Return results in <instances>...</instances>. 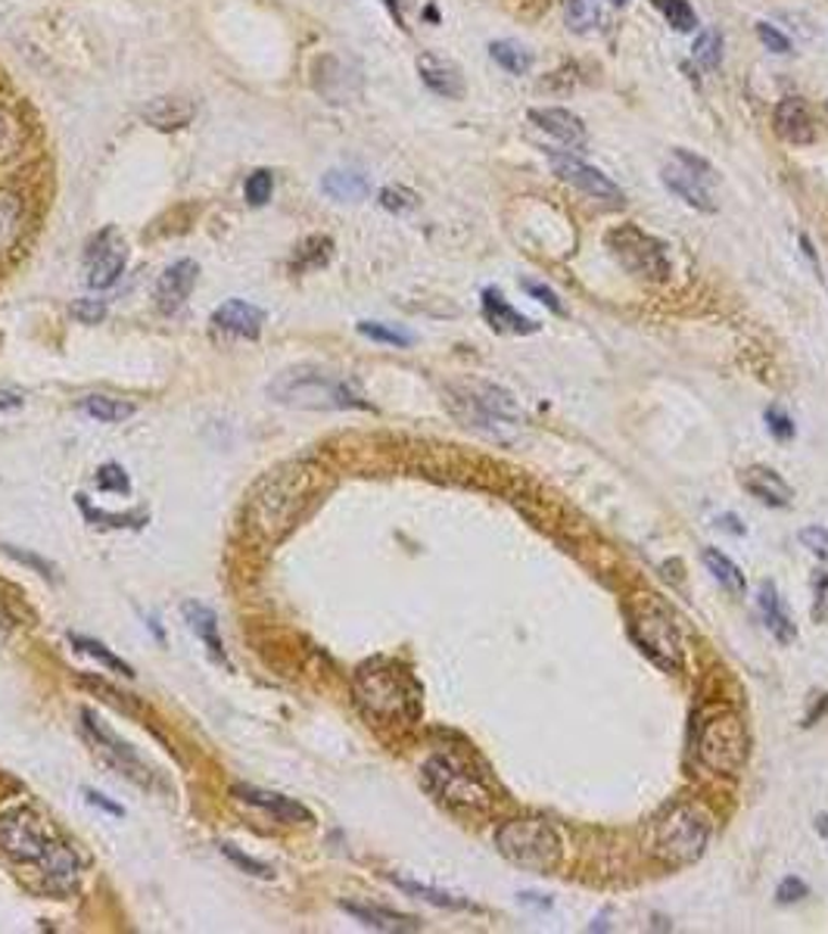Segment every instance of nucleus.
<instances>
[{"label": "nucleus", "mask_w": 828, "mask_h": 934, "mask_svg": "<svg viewBox=\"0 0 828 934\" xmlns=\"http://www.w3.org/2000/svg\"><path fill=\"white\" fill-rule=\"evenodd\" d=\"M359 707L377 723H414L421 717V685L409 667L390 657L362 664L352 679Z\"/></svg>", "instance_id": "obj_1"}, {"label": "nucleus", "mask_w": 828, "mask_h": 934, "mask_svg": "<svg viewBox=\"0 0 828 934\" xmlns=\"http://www.w3.org/2000/svg\"><path fill=\"white\" fill-rule=\"evenodd\" d=\"M268 396L290 405V408H309V412H346V408H371L362 387L337 371H324L318 365H300L287 368L268 383Z\"/></svg>", "instance_id": "obj_2"}, {"label": "nucleus", "mask_w": 828, "mask_h": 934, "mask_svg": "<svg viewBox=\"0 0 828 934\" xmlns=\"http://www.w3.org/2000/svg\"><path fill=\"white\" fill-rule=\"evenodd\" d=\"M315 490V470L302 465H287L268 474L250 502V523L265 539L284 537L305 512Z\"/></svg>", "instance_id": "obj_3"}, {"label": "nucleus", "mask_w": 828, "mask_h": 934, "mask_svg": "<svg viewBox=\"0 0 828 934\" xmlns=\"http://www.w3.org/2000/svg\"><path fill=\"white\" fill-rule=\"evenodd\" d=\"M449 405L467 430H477L499 443H511L514 433L524 427V412L514 396L486 380L455 383L449 393Z\"/></svg>", "instance_id": "obj_4"}, {"label": "nucleus", "mask_w": 828, "mask_h": 934, "mask_svg": "<svg viewBox=\"0 0 828 934\" xmlns=\"http://www.w3.org/2000/svg\"><path fill=\"white\" fill-rule=\"evenodd\" d=\"M691 754L704 770H711L714 775H736L748 763V754H751V739H748V729L741 723V717L726 710V707L707 710L694 723Z\"/></svg>", "instance_id": "obj_5"}, {"label": "nucleus", "mask_w": 828, "mask_h": 934, "mask_svg": "<svg viewBox=\"0 0 828 934\" xmlns=\"http://www.w3.org/2000/svg\"><path fill=\"white\" fill-rule=\"evenodd\" d=\"M495 847L507 863L536 872V875H552L561 863V835L545 819L524 817L499 825Z\"/></svg>", "instance_id": "obj_6"}, {"label": "nucleus", "mask_w": 828, "mask_h": 934, "mask_svg": "<svg viewBox=\"0 0 828 934\" xmlns=\"http://www.w3.org/2000/svg\"><path fill=\"white\" fill-rule=\"evenodd\" d=\"M604 247L623 272L632 278L648 280V283H664L673 275L667 243L654 234L642 231L639 225L611 228L604 234Z\"/></svg>", "instance_id": "obj_7"}, {"label": "nucleus", "mask_w": 828, "mask_h": 934, "mask_svg": "<svg viewBox=\"0 0 828 934\" xmlns=\"http://www.w3.org/2000/svg\"><path fill=\"white\" fill-rule=\"evenodd\" d=\"M711 841V817L694 807L679 804L654 829V854L669 866H689L704 857Z\"/></svg>", "instance_id": "obj_8"}, {"label": "nucleus", "mask_w": 828, "mask_h": 934, "mask_svg": "<svg viewBox=\"0 0 828 934\" xmlns=\"http://www.w3.org/2000/svg\"><path fill=\"white\" fill-rule=\"evenodd\" d=\"M629 635L636 642V648L651 660L657 664L664 673H679L682 667V639H679V630H676V620L669 617V610H664L661 605H644L632 607V617H629Z\"/></svg>", "instance_id": "obj_9"}, {"label": "nucleus", "mask_w": 828, "mask_h": 934, "mask_svg": "<svg viewBox=\"0 0 828 934\" xmlns=\"http://www.w3.org/2000/svg\"><path fill=\"white\" fill-rule=\"evenodd\" d=\"M661 181L691 210L716 212L714 187L719 181V172L704 156L691 153L686 147H676L661 168Z\"/></svg>", "instance_id": "obj_10"}, {"label": "nucleus", "mask_w": 828, "mask_h": 934, "mask_svg": "<svg viewBox=\"0 0 828 934\" xmlns=\"http://www.w3.org/2000/svg\"><path fill=\"white\" fill-rule=\"evenodd\" d=\"M424 782L449 807H459V810H489V804H492V794L484 785V779L474 770H467L464 763L452 760V757H442V754L424 763Z\"/></svg>", "instance_id": "obj_11"}, {"label": "nucleus", "mask_w": 828, "mask_h": 934, "mask_svg": "<svg viewBox=\"0 0 828 934\" xmlns=\"http://www.w3.org/2000/svg\"><path fill=\"white\" fill-rule=\"evenodd\" d=\"M60 841L50 835L45 819L32 810H7L0 813V850L16 863L41 866Z\"/></svg>", "instance_id": "obj_12"}, {"label": "nucleus", "mask_w": 828, "mask_h": 934, "mask_svg": "<svg viewBox=\"0 0 828 934\" xmlns=\"http://www.w3.org/2000/svg\"><path fill=\"white\" fill-rule=\"evenodd\" d=\"M128 265V243L118 228L106 225L100 234H93L88 250H85V283L91 290H106L122 278Z\"/></svg>", "instance_id": "obj_13"}, {"label": "nucleus", "mask_w": 828, "mask_h": 934, "mask_svg": "<svg viewBox=\"0 0 828 934\" xmlns=\"http://www.w3.org/2000/svg\"><path fill=\"white\" fill-rule=\"evenodd\" d=\"M549 163H552V172L561 178V181H564V185H570L574 190H579V193H586L589 200H595V203H607V206H617V210L626 203L623 187L617 185V181H611V178H607L601 168H595V165L582 163V160L567 156V153H549Z\"/></svg>", "instance_id": "obj_14"}, {"label": "nucleus", "mask_w": 828, "mask_h": 934, "mask_svg": "<svg viewBox=\"0 0 828 934\" xmlns=\"http://www.w3.org/2000/svg\"><path fill=\"white\" fill-rule=\"evenodd\" d=\"M197 278H200V265L193 258H181L162 272L160 280H156V290H153V300H156V308L162 315H175L185 308L193 287H197Z\"/></svg>", "instance_id": "obj_15"}, {"label": "nucleus", "mask_w": 828, "mask_h": 934, "mask_svg": "<svg viewBox=\"0 0 828 934\" xmlns=\"http://www.w3.org/2000/svg\"><path fill=\"white\" fill-rule=\"evenodd\" d=\"M529 125H536L542 135H549L557 143L570 147V150H582L586 147V125L582 118L564 110V106H536L527 113Z\"/></svg>", "instance_id": "obj_16"}, {"label": "nucleus", "mask_w": 828, "mask_h": 934, "mask_svg": "<svg viewBox=\"0 0 828 934\" xmlns=\"http://www.w3.org/2000/svg\"><path fill=\"white\" fill-rule=\"evenodd\" d=\"M417 75L430 91L437 97H446V100H461L467 93V81H464V72H461L459 63H452L439 53H421L417 56Z\"/></svg>", "instance_id": "obj_17"}, {"label": "nucleus", "mask_w": 828, "mask_h": 934, "mask_svg": "<svg viewBox=\"0 0 828 934\" xmlns=\"http://www.w3.org/2000/svg\"><path fill=\"white\" fill-rule=\"evenodd\" d=\"M480 308H484L486 325L492 327L495 333L527 337V333H536V330H539V321H532L524 312H517L495 287H486L484 293H480Z\"/></svg>", "instance_id": "obj_18"}, {"label": "nucleus", "mask_w": 828, "mask_h": 934, "mask_svg": "<svg viewBox=\"0 0 828 934\" xmlns=\"http://www.w3.org/2000/svg\"><path fill=\"white\" fill-rule=\"evenodd\" d=\"M773 125H776V135L794 147H806L816 140V122L801 97H785L773 113Z\"/></svg>", "instance_id": "obj_19"}, {"label": "nucleus", "mask_w": 828, "mask_h": 934, "mask_svg": "<svg viewBox=\"0 0 828 934\" xmlns=\"http://www.w3.org/2000/svg\"><path fill=\"white\" fill-rule=\"evenodd\" d=\"M212 327L230 333V337H243V340H255L265 327V312L253 303L243 300H228L212 312Z\"/></svg>", "instance_id": "obj_20"}, {"label": "nucleus", "mask_w": 828, "mask_h": 934, "mask_svg": "<svg viewBox=\"0 0 828 934\" xmlns=\"http://www.w3.org/2000/svg\"><path fill=\"white\" fill-rule=\"evenodd\" d=\"M81 717H85V723H88V729H91V735H93V742H97V747L103 750V757H106L113 767H118V770L125 772V775H131L135 782H147V770H143V763L138 760V754L131 750V745L118 742L113 732H110L106 725L93 717L91 710H85Z\"/></svg>", "instance_id": "obj_21"}, {"label": "nucleus", "mask_w": 828, "mask_h": 934, "mask_svg": "<svg viewBox=\"0 0 828 934\" xmlns=\"http://www.w3.org/2000/svg\"><path fill=\"white\" fill-rule=\"evenodd\" d=\"M741 487L751 492L754 498H760L769 508H788L794 502V490L785 480L782 474H776L773 467L754 465L741 474Z\"/></svg>", "instance_id": "obj_22"}, {"label": "nucleus", "mask_w": 828, "mask_h": 934, "mask_svg": "<svg viewBox=\"0 0 828 934\" xmlns=\"http://www.w3.org/2000/svg\"><path fill=\"white\" fill-rule=\"evenodd\" d=\"M757 607L766 630L773 632L782 645H791L794 635H798V623L791 617V610L785 605V598L779 595V589L773 583H760L757 589Z\"/></svg>", "instance_id": "obj_23"}, {"label": "nucleus", "mask_w": 828, "mask_h": 934, "mask_svg": "<svg viewBox=\"0 0 828 934\" xmlns=\"http://www.w3.org/2000/svg\"><path fill=\"white\" fill-rule=\"evenodd\" d=\"M193 116H197V103L190 97H178V93L156 97L153 103L143 106V118L160 131H178V128L190 125Z\"/></svg>", "instance_id": "obj_24"}, {"label": "nucleus", "mask_w": 828, "mask_h": 934, "mask_svg": "<svg viewBox=\"0 0 828 934\" xmlns=\"http://www.w3.org/2000/svg\"><path fill=\"white\" fill-rule=\"evenodd\" d=\"M181 614H185L190 632L206 645V652L212 654L218 664L230 667L228 654H225V645H222V635H218V617H215V610L206 605H200V602H187V605L181 607Z\"/></svg>", "instance_id": "obj_25"}, {"label": "nucleus", "mask_w": 828, "mask_h": 934, "mask_svg": "<svg viewBox=\"0 0 828 934\" xmlns=\"http://www.w3.org/2000/svg\"><path fill=\"white\" fill-rule=\"evenodd\" d=\"M234 794H237L240 800L253 804V807H262L265 813H272V817H277L280 822H309V819H312V813H309L302 804H297L293 797H284V794L259 792V788H250V785H247V788L237 785Z\"/></svg>", "instance_id": "obj_26"}, {"label": "nucleus", "mask_w": 828, "mask_h": 934, "mask_svg": "<svg viewBox=\"0 0 828 934\" xmlns=\"http://www.w3.org/2000/svg\"><path fill=\"white\" fill-rule=\"evenodd\" d=\"M343 910L359 919L365 929H374V932H417L421 922L412 919V916H402V912L392 910H380V907H371V904H352V900H343Z\"/></svg>", "instance_id": "obj_27"}, {"label": "nucleus", "mask_w": 828, "mask_h": 934, "mask_svg": "<svg viewBox=\"0 0 828 934\" xmlns=\"http://www.w3.org/2000/svg\"><path fill=\"white\" fill-rule=\"evenodd\" d=\"M322 190L337 203H359L368 197V178L352 168H330L322 178Z\"/></svg>", "instance_id": "obj_28"}, {"label": "nucleus", "mask_w": 828, "mask_h": 934, "mask_svg": "<svg viewBox=\"0 0 828 934\" xmlns=\"http://www.w3.org/2000/svg\"><path fill=\"white\" fill-rule=\"evenodd\" d=\"M23 200L13 193V190H3L0 187V253L13 250L16 240L23 237Z\"/></svg>", "instance_id": "obj_29"}, {"label": "nucleus", "mask_w": 828, "mask_h": 934, "mask_svg": "<svg viewBox=\"0 0 828 934\" xmlns=\"http://www.w3.org/2000/svg\"><path fill=\"white\" fill-rule=\"evenodd\" d=\"M489 56L499 70L511 72V75H527L532 70V53L527 45L514 41V38H499L489 45Z\"/></svg>", "instance_id": "obj_30"}, {"label": "nucleus", "mask_w": 828, "mask_h": 934, "mask_svg": "<svg viewBox=\"0 0 828 934\" xmlns=\"http://www.w3.org/2000/svg\"><path fill=\"white\" fill-rule=\"evenodd\" d=\"M701 558H704L707 570L714 573V580L723 585V589H729L732 595H744V592H748V580H744L741 567H738L729 555H723L719 548H704Z\"/></svg>", "instance_id": "obj_31"}, {"label": "nucleus", "mask_w": 828, "mask_h": 934, "mask_svg": "<svg viewBox=\"0 0 828 934\" xmlns=\"http://www.w3.org/2000/svg\"><path fill=\"white\" fill-rule=\"evenodd\" d=\"M390 879H392V885L402 887L405 894L421 897V900H427V904H434V907H442V910H474V904H471V900H464V897H459V894H449V891H439V887L421 885V882H412V879H399V875H390Z\"/></svg>", "instance_id": "obj_32"}, {"label": "nucleus", "mask_w": 828, "mask_h": 934, "mask_svg": "<svg viewBox=\"0 0 828 934\" xmlns=\"http://www.w3.org/2000/svg\"><path fill=\"white\" fill-rule=\"evenodd\" d=\"M81 408H85L93 420H100V424H118V420H128L135 415V405H131V402L103 396V393H93V396L81 399Z\"/></svg>", "instance_id": "obj_33"}, {"label": "nucleus", "mask_w": 828, "mask_h": 934, "mask_svg": "<svg viewBox=\"0 0 828 934\" xmlns=\"http://www.w3.org/2000/svg\"><path fill=\"white\" fill-rule=\"evenodd\" d=\"M70 642H72V648H75V652L88 654V657H93V660H100L103 667H110V670H115V673H122V677H135V670H131V667H128V664H125L122 657H115V654L110 652V648H106L103 642H97V639H88V635H78V632H75V635H70Z\"/></svg>", "instance_id": "obj_34"}, {"label": "nucleus", "mask_w": 828, "mask_h": 934, "mask_svg": "<svg viewBox=\"0 0 828 934\" xmlns=\"http://www.w3.org/2000/svg\"><path fill=\"white\" fill-rule=\"evenodd\" d=\"M330 253H334V240H330V237H322V234H318V237H309L300 250H297V256H293V272L322 268V265H327Z\"/></svg>", "instance_id": "obj_35"}, {"label": "nucleus", "mask_w": 828, "mask_h": 934, "mask_svg": "<svg viewBox=\"0 0 828 934\" xmlns=\"http://www.w3.org/2000/svg\"><path fill=\"white\" fill-rule=\"evenodd\" d=\"M723 50H726V45H723V35H719L716 28H704V35H698V41H694L691 56H694L698 70L714 72V70H719V63H723Z\"/></svg>", "instance_id": "obj_36"}, {"label": "nucleus", "mask_w": 828, "mask_h": 934, "mask_svg": "<svg viewBox=\"0 0 828 934\" xmlns=\"http://www.w3.org/2000/svg\"><path fill=\"white\" fill-rule=\"evenodd\" d=\"M599 0H567V3H564V23H567L570 31L586 35V31H592V28L599 25Z\"/></svg>", "instance_id": "obj_37"}, {"label": "nucleus", "mask_w": 828, "mask_h": 934, "mask_svg": "<svg viewBox=\"0 0 828 934\" xmlns=\"http://www.w3.org/2000/svg\"><path fill=\"white\" fill-rule=\"evenodd\" d=\"M651 3L661 10V16L667 20V25L673 28V31L689 35V31L698 28V13L691 10L689 0H651Z\"/></svg>", "instance_id": "obj_38"}, {"label": "nucleus", "mask_w": 828, "mask_h": 934, "mask_svg": "<svg viewBox=\"0 0 828 934\" xmlns=\"http://www.w3.org/2000/svg\"><path fill=\"white\" fill-rule=\"evenodd\" d=\"M23 147V125L7 106H0V163H10Z\"/></svg>", "instance_id": "obj_39"}, {"label": "nucleus", "mask_w": 828, "mask_h": 934, "mask_svg": "<svg viewBox=\"0 0 828 934\" xmlns=\"http://www.w3.org/2000/svg\"><path fill=\"white\" fill-rule=\"evenodd\" d=\"M359 333L368 337L374 343H384V346H412L414 337L409 330H399L392 325H380V321H362L359 325Z\"/></svg>", "instance_id": "obj_40"}, {"label": "nucleus", "mask_w": 828, "mask_h": 934, "mask_svg": "<svg viewBox=\"0 0 828 934\" xmlns=\"http://www.w3.org/2000/svg\"><path fill=\"white\" fill-rule=\"evenodd\" d=\"M272 190H275V175H272L268 168L253 172V175L247 178V187H243L250 206H265V203L272 200Z\"/></svg>", "instance_id": "obj_41"}, {"label": "nucleus", "mask_w": 828, "mask_h": 934, "mask_svg": "<svg viewBox=\"0 0 828 934\" xmlns=\"http://www.w3.org/2000/svg\"><path fill=\"white\" fill-rule=\"evenodd\" d=\"M380 206L387 212H396V215L412 212L417 210V193L409 190V187H384L380 190Z\"/></svg>", "instance_id": "obj_42"}, {"label": "nucleus", "mask_w": 828, "mask_h": 934, "mask_svg": "<svg viewBox=\"0 0 828 934\" xmlns=\"http://www.w3.org/2000/svg\"><path fill=\"white\" fill-rule=\"evenodd\" d=\"M766 430H769V437L779 440V443L794 440V433H798L794 420H791V415H788L785 408H766Z\"/></svg>", "instance_id": "obj_43"}, {"label": "nucleus", "mask_w": 828, "mask_h": 934, "mask_svg": "<svg viewBox=\"0 0 828 934\" xmlns=\"http://www.w3.org/2000/svg\"><path fill=\"white\" fill-rule=\"evenodd\" d=\"M520 287L527 290L532 300H539V303L545 305L549 312H554V315H561V318L567 315V308H564V303H561V296L554 293L552 287H545L542 280H520Z\"/></svg>", "instance_id": "obj_44"}, {"label": "nucleus", "mask_w": 828, "mask_h": 934, "mask_svg": "<svg viewBox=\"0 0 828 934\" xmlns=\"http://www.w3.org/2000/svg\"><path fill=\"white\" fill-rule=\"evenodd\" d=\"M757 38H760V45L766 47L769 53H782V56H788V53H794V47H791V38H788L785 31H779L776 25L757 23Z\"/></svg>", "instance_id": "obj_45"}, {"label": "nucleus", "mask_w": 828, "mask_h": 934, "mask_svg": "<svg viewBox=\"0 0 828 934\" xmlns=\"http://www.w3.org/2000/svg\"><path fill=\"white\" fill-rule=\"evenodd\" d=\"M72 318H78L81 325H97L106 318V303L103 300H78L72 305Z\"/></svg>", "instance_id": "obj_46"}, {"label": "nucleus", "mask_w": 828, "mask_h": 934, "mask_svg": "<svg viewBox=\"0 0 828 934\" xmlns=\"http://www.w3.org/2000/svg\"><path fill=\"white\" fill-rule=\"evenodd\" d=\"M97 487H100V490H110V492H128L131 490V483H128L125 470H122V467H115V465L100 467V474H97Z\"/></svg>", "instance_id": "obj_47"}, {"label": "nucleus", "mask_w": 828, "mask_h": 934, "mask_svg": "<svg viewBox=\"0 0 828 934\" xmlns=\"http://www.w3.org/2000/svg\"><path fill=\"white\" fill-rule=\"evenodd\" d=\"M0 548H3V555H10L13 560H20V564H25V567H32L35 573H41V577H53V567H50L45 558H38V555L25 552V548H16V545H0Z\"/></svg>", "instance_id": "obj_48"}, {"label": "nucleus", "mask_w": 828, "mask_h": 934, "mask_svg": "<svg viewBox=\"0 0 828 934\" xmlns=\"http://www.w3.org/2000/svg\"><path fill=\"white\" fill-rule=\"evenodd\" d=\"M222 850L228 854L234 863L240 866V869H247L250 875H255V879H272V869L265 863H259V860H253V857H247V854H240L234 844H222Z\"/></svg>", "instance_id": "obj_49"}, {"label": "nucleus", "mask_w": 828, "mask_h": 934, "mask_svg": "<svg viewBox=\"0 0 828 934\" xmlns=\"http://www.w3.org/2000/svg\"><path fill=\"white\" fill-rule=\"evenodd\" d=\"M801 542H804L806 548H810L816 558L826 560L828 564V530L826 527H806V530H801Z\"/></svg>", "instance_id": "obj_50"}, {"label": "nucleus", "mask_w": 828, "mask_h": 934, "mask_svg": "<svg viewBox=\"0 0 828 934\" xmlns=\"http://www.w3.org/2000/svg\"><path fill=\"white\" fill-rule=\"evenodd\" d=\"M806 894H810V887H806L801 879H794V875L782 879V885L776 887L779 904H798V900H804Z\"/></svg>", "instance_id": "obj_51"}, {"label": "nucleus", "mask_w": 828, "mask_h": 934, "mask_svg": "<svg viewBox=\"0 0 828 934\" xmlns=\"http://www.w3.org/2000/svg\"><path fill=\"white\" fill-rule=\"evenodd\" d=\"M813 595H816L813 617H816V620H826L828 617V573H816V580H813Z\"/></svg>", "instance_id": "obj_52"}, {"label": "nucleus", "mask_w": 828, "mask_h": 934, "mask_svg": "<svg viewBox=\"0 0 828 934\" xmlns=\"http://www.w3.org/2000/svg\"><path fill=\"white\" fill-rule=\"evenodd\" d=\"M85 797H88V804H93V807H100V810H106V813H113V817H125V810L118 807V804H113V800H106V794L100 792H85Z\"/></svg>", "instance_id": "obj_53"}, {"label": "nucleus", "mask_w": 828, "mask_h": 934, "mask_svg": "<svg viewBox=\"0 0 828 934\" xmlns=\"http://www.w3.org/2000/svg\"><path fill=\"white\" fill-rule=\"evenodd\" d=\"M23 393H16V390H3L0 387V412H16V408H23Z\"/></svg>", "instance_id": "obj_54"}, {"label": "nucleus", "mask_w": 828, "mask_h": 934, "mask_svg": "<svg viewBox=\"0 0 828 934\" xmlns=\"http://www.w3.org/2000/svg\"><path fill=\"white\" fill-rule=\"evenodd\" d=\"M716 523H719L723 530H729V527H732L736 533H744V527H738L736 514H723V517H716Z\"/></svg>", "instance_id": "obj_55"}, {"label": "nucleus", "mask_w": 828, "mask_h": 934, "mask_svg": "<svg viewBox=\"0 0 828 934\" xmlns=\"http://www.w3.org/2000/svg\"><path fill=\"white\" fill-rule=\"evenodd\" d=\"M826 714H828V700H819V707H816V710H813V714L806 717L804 725H813V723H816V720H823Z\"/></svg>", "instance_id": "obj_56"}, {"label": "nucleus", "mask_w": 828, "mask_h": 934, "mask_svg": "<svg viewBox=\"0 0 828 934\" xmlns=\"http://www.w3.org/2000/svg\"><path fill=\"white\" fill-rule=\"evenodd\" d=\"M816 829H819V835L828 841V817H816Z\"/></svg>", "instance_id": "obj_57"}, {"label": "nucleus", "mask_w": 828, "mask_h": 934, "mask_svg": "<svg viewBox=\"0 0 828 934\" xmlns=\"http://www.w3.org/2000/svg\"><path fill=\"white\" fill-rule=\"evenodd\" d=\"M611 3H614V7H623V3H626V0H611Z\"/></svg>", "instance_id": "obj_58"}]
</instances>
